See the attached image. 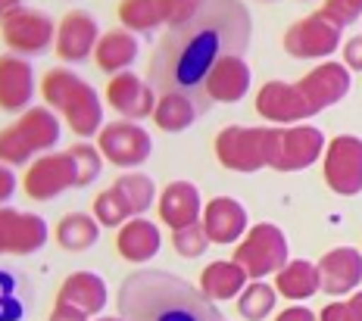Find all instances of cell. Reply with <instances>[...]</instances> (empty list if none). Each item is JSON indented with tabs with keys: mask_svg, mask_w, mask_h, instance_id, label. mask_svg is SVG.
I'll return each instance as SVG.
<instances>
[{
	"mask_svg": "<svg viewBox=\"0 0 362 321\" xmlns=\"http://www.w3.org/2000/svg\"><path fill=\"white\" fill-rule=\"evenodd\" d=\"M250 6L238 0H203L191 19L169 25L150 56V85L156 91L187 97L200 116L213 107L209 75L222 59L240 56L250 47Z\"/></svg>",
	"mask_w": 362,
	"mask_h": 321,
	"instance_id": "1",
	"label": "cell"
},
{
	"mask_svg": "<svg viewBox=\"0 0 362 321\" xmlns=\"http://www.w3.org/2000/svg\"><path fill=\"white\" fill-rule=\"evenodd\" d=\"M119 309L125 321H225L203 290L160 268L128 274L119 287Z\"/></svg>",
	"mask_w": 362,
	"mask_h": 321,
	"instance_id": "2",
	"label": "cell"
},
{
	"mask_svg": "<svg viewBox=\"0 0 362 321\" xmlns=\"http://www.w3.org/2000/svg\"><path fill=\"white\" fill-rule=\"evenodd\" d=\"M44 100L50 107L63 109L66 122L72 125L75 134H97L100 131V97L94 94V87L88 81H81L78 75H72L69 69H50L44 75Z\"/></svg>",
	"mask_w": 362,
	"mask_h": 321,
	"instance_id": "3",
	"label": "cell"
},
{
	"mask_svg": "<svg viewBox=\"0 0 362 321\" xmlns=\"http://www.w3.org/2000/svg\"><path fill=\"white\" fill-rule=\"evenodd\" d=\"M59 140V119L50 109H28L19 122L0 134V159L10 162H25L35 153H47Z\"/></svg>",
	"mask_w": 362,
	"mask_h": 321,
	"instance_id": "4",
	"label": "cell"
},
{
	"mask_svg": "<svg viewBox=\"0 0 362 321\" xmlns=\"http://www.w3.org/2000/svg\"><path fill=\"white\" fill-rule=\"evenodd\" d=\"M278 128H240L231 125L216 138V156L225 169L235 171H256L272 166V150H275Z\"/></svg>",
	"mask_w": 362,
	"mask_h": 321,
	"instance_id": "5",
	"label": "cell"
},
{
	"mask_svg": "<svg viewBox=\"0 0 362 321\" xmlns=\"http://www.w3.org/2000/svg\"><path fill=\"white\" fill-rule=\"evenodd\" d=\"M235 262L247 272V278H266L272 272H281L288 265V241H284L281 228L269 225H256L247 241L238 246Z\"/></svg>",
	"mask_w": 362,
	"mask_h": 321,
	"instance_id": "6",
	"label": "cell"
},
{
	"mask_svg": "<svg viewBox=\"0 0 362 321\" xmlns=\"http://www.w3.org/2000/svg\"><path fill=\"white\" fill-rule=\"evenodd\" d=\"M325 181L334 193L353 197L362 190V140L334 138L325 153Z\"/></svg>",
	"mask_w": 362,
	"mask_h": 321,
	"instance_id": "7",
	"label": "cell"
},
{
	"mask_svg": "<svg viewBox=\"0 0 362 321\" xmlns=\"http://www.w3.org/2000/svg\"><path fill=\"white\" fill-rule=\"evenodd\" d=\"M69 188H78V171H75L69 150L35 159V166L28 169V175H25V193L32 200L59 197V193Z\"/></svg>",
	"mask_w": 362,
	"mask_h": 321,
	"instance_id": "8",
	"label": "cell"
},
{
	"mask_svg": "<svg viewBox=\"0 0 362 321\" xmlns=\"http://www.w3.org/2000/svg\"><path fill=\"white\" fill-rule=\"evenodd\" d=\"M322 147H325V138H322L319 128H309V125H300V128H284L275 134V150H272V169L278 171H297L306 169L319 159Z\"/></svg>",
	"mask_w": 362,
	"mask_h": 321,
	"instance_id": "9",
	"label": "cell"
},
{
	"mask_svg": "<svg viewBox=\"0 0 362 321\" xmlns=\"http://www.w3.org/2000/svg\"><path fill=\"white\" fill-rule=\"evenodd\" d=\"M197 6L200 4H194V0H125V4H119V19L134 32H147L163 22L178 25V22L191 19Z\"/></svg>",
	"mask_w": 362,
	"mask_h": 321,
	"instance_id": "10",
	"label": "cell"
},
{
	"mask_svg": "<svg viewBox=\"0 0 362 321\" xmlns=\"http://www.w3.org/2000/svg\"><path fill=\"white\" fill-rule=\"evenodd\" d=\"M337 44H341V28L319 13L293 22L284 35V50L291 56H328L337 50Z\"/></svg>",
	"mask_w": 362,
	"mask_h": 321,
	"instance_id": "11",
	"label": "cell"
},
{
	"mask_svg": "<svg viewBox=\"0 0 362 321\" xmlns=\"http://www.w3.org/2000/svg\"><path fill=\"white\" fill-rule=\"evenodd\" d=\"M47 243V225L32 212L0 209V250L10 256H28Z\"/></svg>",
	"mask_w": 362,
	"mask_h": 321,
	"instance_id": "12",
	"label": "cell"
},
{
	"mask_svg": "<svg viewBox=\"0 0 362 321\" xmlns=\"http://www.w3.org/2000/svg\"><path fill=\"white\" fill-rule=\"evenodd\" d=\"M100 150L116 166H141L150 159L153 144H150V134L134 122H112L100 131Z\"/></svg>",
	"mask_w": 362,
	"mask_h": 321,
	"instance_id": "13",
	"label": "cell"
},
{
	"mask_svg": "<svg viewBox=\"0 0 362 321\" xmlns=\"http://www.w3.org/2000/svg\"><path fill=\"white\" fill-rule=\"evenodd\" d=\"M256 109L269 122H300V119L313 116V107L300 91V85H288V81H269L256 94Z\"/></svg>",
	"mask_w": 362,
	"mask_h": 321,
	"instance_id": "14",
	"label": "cell"
},
{
	"mask_svg": "<svg viewBox=\"0 0 362 321\" xmlns=\"http://www.w3.org/2000/svg\"><path fill=\"white\" fill-rule=\"evenodd\" d=\"M300 91H303V97L309 100L313 113H319V109H325V107H334V103L344 100L346 91H350V69L341 63H325L300 81Z\"/></svg>",
	"mask_w": 362,
	"mask_h": 321,
	"instance_id": "15",
	"label": "cell"
},
{
	"mask_svg": "<svg viewBox=\"0 0 362 321\" xmlns=\"http://www.w3.org/2000/svg\"><path fill=\"white\" fill-rule=\"evenodd\" d=\"M4 38L13 50L19 54H41L50 47V41L57 38L54 22L41 13H19V16L4 19Z\"/></svg>",
	"mask_w": 362,
	"mask_h": 321,
	"instance_id": "16",
	"label": "cell"
},
{
	"mask_svg": "<svg viewBox=\"0 0 362 321\" xmlns=\"http://www.w3.org/2000/svg\"><path fill=\"white\" fill-rule=\"evenodd\" d=\"M107 100H110V107L119 109L125 119H144L150 113H156L153 87L144 85V81L138 75H132V72H119V75L110 78Z\"/></svg>",
	"mask_w": 362,
	"mask_h": 321,
	"instance_id": "17",
	"label": "cell"
},
{
	"mask_svg": "<svg viewBox=\"0 0 362 321\" xmlns=\"http://www.w3.org/2000/svg\"><path fill=\"white\" fill-rule=\"evenodd\" d=\"M90 50H97V22L81 10L66 13L57 28V54L63 59H75L78 63Z\"/></svg>",
	"mask_w": 362,
	"mask_h": 321,
	"instance_id": "18",
	"label": "cell"
},
{
	"mask_svg": "<svg viewBox=\"0 0 362 321\" xmlns=\"http://www.w3.org/2000/svg\"><path fill=\"white\" fill-rule=\"evenodd\" d=\"M322 287L328 293H350L353 287L362 281V256L353 246H337L319 262Z\"/></svg>",
	"mask_w": 362,
	"mask_h": 321,
	"instance_id": "19",
	"label": "cell"
},
{
	"mask_svg": "<svg viewBox=\"0 0 362 321\" xmlns=\"http://www.w3.org/2000/svg\"><path fill=\"white\" fill-rule=\"evenodd\" d=\"M203 228H206L213 243H235L247 228V212L238 200L216 197L209 200L206 212H203Z\"/></svg>",
	"mask_w": 362,
	"mask_h": 321,
	"instance_id": "20",
	"label": "cell"
},
{
	"mask_svg": "<svg viewBox=\"0 0 362 321\" xmlns=\"http://www.w3.org/2000/svg\"><path fill=\"white\" fill-rule=\"evenodd\" d=\"M57 303L72 305V309L85 312V315H94V312H100L107 305V284L94 272H75L63 281Z\"/></svg>",
	"mask_w": 362,
	"mask_h": 321,
	"instance_id": "21",
	"label": "cell"
},
{
	"mask_svg": "<svg viewBox=\"0 0 362 321\" xmlns=\"http://www.w3.org/2000/svg\"><path fill=\"white\" fill-rule=\"evenodd\" d=\"M160 215L172 231L197 225V219H200V193H197V188L187 184V181L169 184L165 193H163V200H160Z\"/></svg>",
	"mask_w": 362,
	"mask_h": 321,
	"instance_id": "22",
	"label": "cell"
},
{
	"mask_svg": "<svg viewBox=\"0 0 362 321\" xmlns=\"http://www.w3.org/2000/svg\"><path fill=\"white\" fill-rule=\"evenodd\" d=\"M35 94V75L25 59L4 56L0 59V103L4 109H22Z\"/></svg>",
	"mask_w": 362,
	"mask_h": 321,
	"instance_id": "23",
	"label": "cell"
},
{
	"mask_svg": "<svg viewBox=\"0 0 362 321\" xmlns=\"http://www.w3.org/2000/svg\"><path fill=\"white\" fill-rule=\"evenodd\" d=\"M209 100H222V103H235L240 100L247 91H250V66L244 63L240 56H231V59H222V63L213 69L209 75Z\"/></svg>",
	"mask_w": 362,
	"mask_h": 321,
	"instance_id": "24",
	"label": "cell"
},
{
	"mask_svg": "<svg viewBox=\"0 0 362 321\" xmlns=\"http://www.w3.org/2000/svg\"><path fill=\"white\" fill-rule=\"evenodd\" d=\"M116 246L125 259L132 262H144V259H153L160 253V228L153 222L134 219L116 234Z\"/></svg>",
	"mask_w": 362,
	"mask_h": 321,
	"instance_id": "25",
	"label": "cell"
},
{
	"mask_svg": "<svg viewBox=\"0 0 362 321\" xmlns=\"http://www.w3.org/2000/svg\"><path fill=\"white\" fill-rule=\"evenodd\" d=\"M247 284V272L238 262H213L203 272L200 278V290L209 296V300H231L244 290Z\"/></svg>",
	"mask_w": 362,
	"mask_h": 321,
	"instance_id": "26",
	"label": "cell"
},
{
	"mask_svg": "<svg viewBox=\"0 0 362 321\" xmlns=\"http://www.w3.org/2000/svg\"><path fill=\"white\" fill-rule=\"evenodd\" d=\"M134 56H138V38L122 32V28L107 32L100 38V44H97V66L103 72H116L119 75L125 66L134 63Z\"/></svg>",
	"mask_w": 362,
	"mask_h": 321,
	"instance_id": "27",
	"label": "cell"
},
{
	"mask_svg": "<svg viewBox=\"0 0 362 321\" xmlns=\"http://www.w3.org/2000/svg\"><path fill=\"white\" fill-rule=\"evenodd\" d=\"M322 287V274L319 265L313 262H288L278 272V293L288 300H309L315 290Z\"/></svg>",
	"mask_w": 362,
	"mask_h": 321,
	"instance_id": "28",
	"label": "cell"
},
{
	"mask_svg": "<svg viewBox=\"0 0 362 321\" xmlns=\"http://www.w3.org/2000/svg\"><path fill=\"white\" fill-rule=\"evenodd\" d=\"M97 237H100L97 222L90 219V215H81V212L66 215V219L57 225L59 246H63V250H72V253H81V250H88V246H94Z\"/></svg>",
	"mask_w": 362,
	"mask_h": 321,
	"instance_id": "29",
	"label": "cell"
},
{
	"mask_svg": "<svg viewBox=\"0 0 362 321\" xmlns=\"http://www.w3.org/2000/svg\"><path fill=\"white\" fill-rule=\"evenodd\" d=\"M197 116H200V109L194 107L187 97H178V94H165L163 100L156 103V113H153L156 125L165 131H185Z\"/></svg>",
	"mask_w": 362,
	"mask_h": 321,
	"instance_id": "30",
	"label": "cell"
},
{
	"mask_svg": "<svg viewBox=\"0 0 362 321\" xmlns=\"http://www.w3.org/2000/svg\"><path fill=\"white\" fill-rule=\"evenodd\" d=\"M119 193V197L125 200V206L132 209V215L144 212V209H150V203H153V181H150L147 175H122L116 181V188H112Z\"/></svg>",
	"mask_w": 362,
	"mask_h": 321,
	"instance_id": "31",
	"label": "cell"
},
{
	"mask_svg": "<svg viewBox=\"0 0 362 321\" xmlns=\"http://www.w3.org/2000/svg\"><path fill=\"white\" fill-rule=\"evenodd\" d=\"M238 309L244 318L262 321L272 309H275V290H272L269 284H250V287L244 290V296H240Z\"/></svg>",
	"mask_w": 362,
	"mask_h": 321,
	"instance_id": "32",
	"label": "cell"
},
{
	"mask_svg": "<svg viewBox=\"0 0 362 321\" xmlns=\"http://www.w3.org/2000/svg\"><path fill=\"white\" fill-rule=\"evenodd\" d=\"M94 212H97V219H100V225L116 228V225H122L128 215H132V209L125 206V200L119 197L116 190H107V193H100V197L94 200Z\"/></svg>",
	"mask_w": 362,
	"mask_h": 321,
	"instance_id": "33",
	"label": "cell"
},
{
	"mask_svg": "<svg viewBox=\"0 0 362 321\" xmlns=\"http://www.w3.org/2000/svg\"><path fill=\"white\" fill-rule=\"evenodd\" d=\"M172 243H175V250H178L185 259H197V256H203V253H206V246L213 243V241H209V234H206V228H203V225H191V228L175 231Z\"/></svg>",
	"mask_w": 362,
	"mask_h": 321,
	"instance_id": "34",
	"label": "cell"
},
{
	"mask_svg": "<svg viewBox=\"0 0 362 321\" xmlns=\"http://www.w3.org/2000/svg\"><path fill=\"white\" fill-rule=\"evenodd\" d=\"M69 156L75 162V171H78V188H85V184H90L97 175H100V153H97L90 144L69 147Z\"/></svg>",
	"mask_w": 362,
	"mask_h": 321,
	"instance_id": "35",
	"label": "cell"
},
{
	"mask_svg": "<svg viewBox=\"0 0 362 321\" xmlns=\"http://www.w3.org/2000/svg\"><path fill=\"white\" fill-rule=\"evenodd\" d=\"M319 16H325L331 25L344 28L362 16V0H328L319 6Z\"/></svg>",
	"mask_w": 362,
	"mask_h": 321,
	"instance_id": "36",
	"label": "cell"
},
{
	"mask_svg": "<svg viewBox=\"0 0 362 321\" xmlns=\"http://www.w3.org/2000/svg\"><path fill=\"white\" fill-rule=\"evenodd\" d=\"M344 59L350 69H362V35H356V38H350L344 44Z\"/></svg>",
	"mask_w": 362,
	"mask_h": 321,
	"instance_id": "37",
	"label": "cell"
},
{
	"mask_svg": "<svg viewBox=\"0 0 362 321\" xmlns=\"http://www.w3.org/2000/svg\"><path fill=\"white\" fill-rule=\"evenodd\" d=\"M50 321H88V315H85V312H78V309H72V305L57 303V309H54V315H50Z\"/></svg>",
	"mask_w": 362,
	"mask_h": 321,
	"instance_id": "38",
	"label": "cell"
},
{
	"mask_svg": "<svg viewBox=\"0 0 362 321\" xmlns=\"http://www.w3.org/2000/svg\"><path fill=\"white\" fill-rule=\"evenodd\" d=\"M322 321H350V309H346V303H331V305H325V312H322Z\"/></svg>",
	"mask_w": 362,
	"mask_h": 321,
	"instance_id": "39",
	"label": "cell"
},
{
	"mask_svg": "<svg viewBox=\"0 0 362 321\" xmlns=\"http://www.w3.org/2000/svg\"><path fill=\"white\" fill-rule=\"evenodd\" d=\"M13 188H16V178H13L10 166H4V169H0V200H10Z\"/></svg>",
	"mask_w": 362,
	"mask_h": 321,
	"instance_id": "40",
	"label": "cell"
},
{
	"mask_svg": "<svg viewBox=\"0 0 362 321\" xmlns=\"http://www.w3.org/2000/svg\"><path fill=\"white\" fill-rule=\"evenodd\" d=\"M278 321H315V315L309 309H300V305H293V309H284Z\"/></svg>",
	"mask_w": 362,
	"mask_h": 321,
	"instance_id": "41",
	"label": "cell"
},
{
	"mask_svg": "<svg viewBox=\"0 0 362 321\" xmlns=\"http://www.w3.org/2000/svg\"><path fill=\"white\" fill-rule=\"evenodd\" d=\"M346 309H350V321H362V290L346 303Z\"/></svg>",
	"mask_w": 362,
	"mask_h": 321,
	"instance_id": "42",
	"label": "cell"
},
{
	"mask_svg": "<svg viewBox=\"0 0 362 321\" xmlns=\"http://www.w3.org/2000/svg\"><path fill=\"white\" fill-rule=\"evenodd\" d=\"M6 309H10V312L4 315V321H13V318L19 315V305H16V300H13V296H6Z\"/></svg>",
	"mask_w": 362,
	"mask_h": 321,
	"instance_id": "43",
	"label": "cell"
},
{
	"mask_svg": "<svg viewBox=\"0 0 362 321\" xmlns=\"http://www.w3.org/2000/svg\"><path fill=\"white\" fill-rule=\"evenodd\" d=\"M100 321H125V318H100Z\"/></svg>",
	"mask_w": 362,
	"mask_h": 321,
	"instance_id": "44",
	"label": "cell"
}]
</instances>
